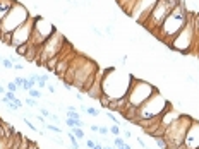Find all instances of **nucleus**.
Instances as JSON below:
<instances>
[{
  "label": "nucleus",
  "mask_w": 199,
  "mask_h": 149,
  "mask_svg": "<svg viewBox=\"0 0 199 149\" xmlns=\"http://www.w3.org/2000/svg\"><path fill=\"white\" fill-rule=\"evenodd\" d=\"M70 132H72V134L77 137V139H84V137H86V134H84L82 127H74V129H70Z\"/></svg>",
  "instance_id": "aec40b11"
},
{
  "label": "nucleus",
  "mask_w": 199,
  "mask_h": 149,
  "mask_svg": "<svg viewBox=\"0 0 199 149\" xmlns=\"http://www.w3.org/2000/svg\"><path fill=\"white\" fill-rule=\"evenodd\" d=\"M189 17H190V14L187 12V9L180 2V4L167 16V19L163 21V24L160 26V29L156 31V38H158L160 41H163L167 46H170L172 40L182 31V27L187 24Z\"/></svg>",
  "instance_id": "f257e3e1"
},
{
  "label": "nucleus",
  "mask_w": 199,
  "mask_h": 149,
  "mask_svg": "<svg viewBox=\"0 0 199 149\" xmlns=\"http://www.w3.org/2000/svg\"><path fill=\"white\" fill-rule=\"evenodd\" d=\"M108 118L112 120L113 123H118V125H120V122H118V118H117V117H113V113H108Z\"/></svg>",
  "instance_id": "4c0bfd02"
},
{
  "label": "nucleus",
  "mask_w": 199,
  "mask_h": 149,
  "mask_svg": "<svg viewBox=\"0 0 199 149\" xmlns=\"http://www.w3.org/2000/svg\"><path fill=\"white\" fill-rule=\"evenodd\" d=\"M24 123H26V125H28V127H29L33 132H38L39 136H43V132H41V130H38V129H36V125H35V123H33V122H31L29 118H24Z\"/></svg>",
  "instance_id": "bb28decb"
},
{
  "label": "nucleus",
  "mask_w": 199,
  "mask_h": 149,
  "mask_svg": "<svg viewBox=\"0 0 199 149\" xmlns=\"http://www.w3.org/2000/svg\"><path fill=\"white\" fill-rule=\"evenodd\" d=\"M28 94H29L31 98H35V100H39V98L43 96V93L39 91V89H35V88L29 89V91H28Z\"/></svg>",
  "instance_id": "5701e85b"
},
{
  "label": "nucleus",
  "mask_w": 199,
  "mask_h": 149,
  "mask_svg": "<svg viewBox=\"0 0 199 149\" xmlns=\"http://www.w3.org/2000/svg\"><path fill=\"white\" fill-rule=\"evenodd\" d=\"M5 88H7V91H10V93H17L19 91V88L16 86V82H14V81H12V82H9Z\"/></svg>",
  "instance_id": "7c9ffc66"
},
{
  "label": "nucleus",
  "mask_w": 199,
  "mask_h": 149,
  "mask_svg": "<svg viewBox=\"0 0 199 149\" xmlns=\"http://www.w3.org/2000/svg\"><path fill=\"white\" fill-rule=\"evenodd\" d=\"M137 142H139V146H141V147H144V149H148V146H146V142H144L143 139H141V137H137Z\"/></svg>",
  "instance_id": "a19ab883"
},
{
  "label": "nucleus",
  "mask_w": 199,
  "mask_h": 149,
  "mask_svg": "<svg viewBox=\"0 0 199 149\" xmlns=\"http://www.w3.org/2000/svg\"><path fill=\"white\" fill-rule=\"evenodd\" d=\"M93 149H103V146H101V142H96V146Z\"/></svg>",
  "instance_id": "de8ad7c7"
},
{
  "label": "nucleus",
  "mask_w": 199,
  "mask_h": 149,
  "mask_svg": "<svg viewBox=\"0 0 199 149\" xmlns=\"http://www.w3.org/2000/svg\"><path fill=\"white\" fill-rule=\"evenodd\" d=\"M156 91H158V89H156L153 84H149L148 81L137 79V77H134V75H132L129 91H127L126 98H127V101H129L130 106L139 108V106L143 105L146 100H149V98H151Z\"/></svg>",
  "instance_id": "39448f33"
},
{
  "label": "nucleus",
  "mask_w": 199,
  "mask_h": 149,
  "mask_svg": "<svg viewBox=\"0 0 199 149\" xmlns=\"http://www.w3.org/2000/svg\"><path fill=\"white\" fill-rule=\"evenodd\" d=\"M5 91H7V89H4V86H0V96H4Z\"/></svg>",
  "instance_id": "49530a36"
},
{
  "label": "nucleus",
  "mask_w": 199,
  "mask_h": 149,
  "mask_svg": "<svg viewBox=\"0 0 199 149\" xmlns=\"http://www.w3.org/2000/svg\"><path fill=\"white\" fill-rule=\"evenodd\" d=\"M170 103L161 96L160 91H156L149 100H146L143 105L137 108L139 111V118H155V117H160L163 111L170 108Z\"/></svg>",
  "instance_id": "9d476101"
},
{
  "label": "nucleus",
  "mask_w": 199,
  "mask_h": 149,
  "mask_svg": "<svg viewBox=\"0 0 199 149\" xmlns=\"http://www.w3.org/2000/svg\"><path fill=\"white\" fill-rule=\"evenodd\" d=\"M47 89H48V93H52V94H55V86H52V84H47Z\"/></svg>",
  "instance_id": "58836bf2"
},
{
  "label": "nucleus",
  "mask_w": 199,
  "mask_h": 149,
  "mask_svg": "<svg viewBox=\"0 0 199 149\" xmlns=\"http://www.w3.org/2000/svg\"><path fill=\"white\" fill-rule=\"evenodd\" d=\"M180 2L182 0H158L156 5L153 7V10L149 12L148 19L144 21L143 26L146 27L151 35H156V31L160 29V26L163 24V21L167 19V16H168Z\"/></svg>",
  "instance_id": "20e7f679"
},
{
  "label": "nucleus",
  "mask_w": 199,
  "mask_h": 149,
  "mask_svg": "<svg viewBox=\"0 0 199 149\" xmlns=\"http://www.w3.org/2000/svg\"><path fill=\"white\" fill-rule=\"evenodd\" d=\"M194 41H196V24H194V17L190 16L187 24L182 27V31L172 40L168 48L175 50L178 53H189L192 50V46H194Z\"/></svg>",
  "instance_id": "1a4fd4ad"
},
{
  "label": "nucleus",
  "mask_w": 199,
  "mask_h": 149,
  "mask_svg": "<svg viewBox=\"0 0 199 149\" xmlns=\"http://www.w3.org/2000/svg\"><path fill=\"white\" fill-rule=\"evenodd\" d=\"M31 17V12L28 10V7H24L22 4H14V7L10 9V12L0 21V36L5 33H14L21 24L28 21Z\"/></svg>",
  "instance_id": "0eeeda50"
},
{
  "label": "nucleus",
  "mask_w": 199,
  "mask_h": 149,
  "mask_svg": "<svg viewBox=\"0 0 199 149\" xmlns=\"http://www.w3.org/2000/svg\"><path fill=\"white\" fill-rule=\"evenodd\" d=\"M50 120H52V122H55V123H58V125H60V118H58V115H50Z\"/></svg>",
  "instance_id": "e433bc0d"
},
{
  "label": "nucleus",
  "mask_w": 199,
  "mask_h": 149,
  "mask_svg": "<svg viewBox=\"0 0 199 149\" xmlns=\"http://www.w3.org/2000/svg\"><path fill=\"white\" fill-rule=\"evenodd\" d=\"M108 132H110V129H107L105 125H100V129H98V134H100V136H107Z\"/></svg>",
  "instance_id": "72a5a7b5"
},
{
  "label": "nucleus",
  "mask_w": 199,
  "mask_h": 149,
  "mask_svg": "<svg viewBox=\"0 0 199 149\" xmlns=\"http://www.w3.org/2000/svg\"><path fill=\"white\" fill-rule=\"evenodd\" d=\"M45 127L48 129V130H52L53 134H60V125H53V123H45Z\"/></svg>",
  "instance_id": "cd10ccee"
},
{
  "label": "nucleus",
  "mask_w": 199,
  "mask_h": 149,
  "mask_svg": "<svg viewBox=\"0 0 199 149\" xmlns=\"http://www.w3.org/2000/svg\"><path fill=\"white\" fill-rule=\"evenodd\" d=\"M28 48H29V45H22V46H17V48H14V50H16V53H17V55H22V57H26Z\"/></svg>",
  "instance_id": "393cba45"
},
{
  "label": "nucleus",
  "mask_w": 199,
  "mask_h": 149,
  "mask_svg": "<svg viewBox=\"0 0 199 149\" xmlns=\"http://www.w3.org/2000/svg\"><path fill=\"white\" fill-rule=\"evenodd\" d=\"M124 144H126V140L122 139L120 136H113V142H112L113 147H122Z\"/></svg>",
  "instance_id": "412c9836"
},
{
  "label": "nucleus",
  "mask_w": 199,
  "mask_h": 149,
  "mask_svg": "<svg viewBox=\"0 0 199 149\" xmlns=\"http://www.w3.org/2000/svg\"><path fill=\"white\" fill-rule=\"evenodd\" d=\"M103 149H117V147H112V146H103Z\"/></svg>",
  "instance_id": "09e8293b"
},
{
  "label": "nucleus",
  "mask_w": 199,
  "mask_h": 149,
  "mask_svg": "<svg viewBox=\"0 0 199 149\" xmlns=\"http://www.w3.org/2000/svg\"><path fill=\"white\" fill-rule=\"evenodd\" d=\"M2 65H4L5 69H14V64H12V60H10L9 57H4V60H2Z\"/></svg>",
  "instance_id": "c756f323"
},
{
  "label": "nucleus",
  "mask_w": 199,
  "mask_h": 149,
  "mask_svg": "<svg viewBox=\"0 0 199 149\" xmlns=\"http://www.w3.org/2000/svg\"><path fill=\"white\" fill-rule=\"evenodd\" d=\"M199 147V120H192L190 127L187 129L184 149H197Z\"/></svg>",
  "instance_id": "4468645a"
},
{
  "label": "nucleus",
  "mask_w": 199,
  "mask_h": 149,
  "mask_svg": "<svg viewBox=\"0 0 199 149\" xmlns=\"http://www.w3.org/2000/svg\"><path fill=\"white\" fill-rule=\"evenodd\" d=\"M74 62H76V75H74V88H77L79 91H82L84 88V82L88 81V77L95 75L100 70L98 64L93 62L91 58H86L81 53H76L74 57Z\"/></svg>",
  "instance_id": "6e6552de"
},
{
  "label": "nucleus",
  "mask_w": 199,
  "mask_h": 149,
  "mask_svg": "<svg viewBox=\"0 0 199 149\" xmlns=\"http://www.w3.org/2000/svg\"><path fill=\"white\" fill-rule=\"evenodd\" d=\"M57 31V27L53 26L50 21H47L45 17H35V26H33V35H31V45L35 46H43V43L50 38Z\"/></svg>",
  "instance_id": "9b49d317"
},
{
  "label": "nucleus",
  "mask_w": 199,
  "mask_h": 149,
  "mask_svg": "<svg viewBox=\"0 0 199 149\" xmlns=\"http://www.w3.org/2000/svg\"><path fill=\"white\" fill-rule=\"evenodd\" d=\"M110 132H112L113 136H118V134H120V125H118V123H113L112 127H110Z\"/></svg>",
  "instance_id": "2f4dec72"
},
{
  "label": "nucleus",
  "mask_w": 199,
  "mask_h": 149,
  "mask_svg": "<svg viewBox=\"0 0 199 149\" xmlns=\"http://www.w3.org/2000/svg\"><path fill=\"white\" fill-rule=\"evenodd\" d=\"M50 139H52L53 142H55V144H58V146H64V140H62L60 137H57V136H52V137H50Z\"/></svg>",
  "instance_id": "f704fd0d"
},
{
  "label": "nucleus",
  "mask_w": 199,
  "mask_h": 149,
  "mask_svg": "<svg viewBox=\"0 0 199 149\" xmlns=\"http://www.w3.org/2000/svg\"><path fill=\"white\" fill-rule=\"evenodd\" d=\"M39 111H41V115H43V117H50V115H52L47 108H39Z\"/></svg>",
  "instance_id": "ea45409f"
},
{
  "label": "nucleus",
  "mask_w": 199,
  "mask_h": 149,
  "mask_svg": "<svg viewBox=\"0 0 199 149\" xmlns=\"http://www.w3.org/2000/svg\"><path fill=\"white\" fill-rule=\"evenodd\" d=\"M2 60H4V58H2V57H0V64H2Z\"/></svg>",
  "instance_id": "8fccbe9b"
},
{
  "label": "nucleus",
  "mask_w": 199,
  "mask_h": 149,
  "mask_svg": "<svg viewBox=\"0 0 199 149\" xmlns=\"http://www.w3.org/2000/svg\"><path fill=\"white\" fill-rule=\"evenodd\" d=\"M192 117L189 115H180L172 125L165 129V140H167V146L168 149H184V139H186V134H187V129L190 127L192 123Z\"/></svg>",
  "instance_id": "7ed1b4c3"
},
{
  "label": "nucleus",
  "mask_w": 199,
  "mask_h": 149,
  "mask_svg": "<svg viewBox=\"0 0 199 149\" xmlns=\"http://www.w3.org/2000/svg\"><path fill=\"white\" fill-rule=\"evenodd\" d=\"M67 136H69V139H70V144H72V149H79V142H77V137L74 136L72 132L69 130V134H67Z\"/></svg>",
  "instance_id": "b1692460"
},
{
  "label": "nucleus",
  "mask_w": 199,
  "mask_h": 149,
  "mask_svg": "<svg viewBox=\"0 0 199 149\" xmlns=\"http://www.w3.org/2000/svg\"><path fill=\"white\" fill-rule=\"evenodd\" d=\"M47 84H48V75H38V84L36 86L38 88H45Z\"/></svg>",
  "instance_id": "a878e982"
},
{
  "label": "nucleus",
  "mask_w": 199,
  "mask_h": 149,
  "mask_svg": "<svg viewBox=\"0 0 199 149\" xmlns=\"http://www.w3.org/2000/svg\"><path fill=\"white\" fill-rule=\"evenodd\" d=\"M130 136H132V134H130V132L129 130H124V137H127V139H129V137Z\"/></svg>",
  "instance_id": "a18cd8bd"
},
{
  "label": "nucleus",
  "mask_w": 199,
  "mask_h": 149,
  "mask_svg": "<svg viewBox=\"0 0 199 149\" xmlns=\"http://www.w3.org/2000/svg\"><path fill=\"white\" fill-rule=\"evenodd\" d=\"M101 81H103V70H98V74H96V79L93 82L89 89L86 91V96L91 98V100H100L101 94H103V86H101Z\"/></svg>",
  "instance_id": "2eb2a0df"
},
{
  "label": "nucleus",
  "mask_w": 199,
  "mask_h": 149,
  "mask_svg": "<svg viewBox=\"0 0 199 149\" xmlns=\"http://www.w3.org/2000/svg\"><path fill=\"white\" fill-rule=\"evenodd\" d=\"M65 43H67L65 36L62 35L60 31H55V33L43 43V46L39 48L38 57H36V64H38L39 67H45V64H47L48 58L58 57V53L64 50Z\"/></svg>",
  "instance_id": "423d86ee"
},
{
  "label": "nucleus",
  "mask_w": 199,
  "mask_h": 149,
  "mask_svg": "<svg viewBox=\"0 0 199 149\" xmlns=\"http://www.w3.org/2000/svg\"><path fill=\"white\" fill-rule=\"evenodd\" d=\"M130 79H132V75L122 74L120 70H117V69L103 70V81H101L103 94L110 96L112 100L124 98L127 94V91H129Z\"/></svg>",
  "instance_id": "f03ea898"
},
{
  "label": "nucleus",
  "mask_w": 199,
  "mask_h": 149,
  "mask_svg": "<svg viewBox=\"0 0 199 149\" xmlns=\"http://www.w3.org/2000/svg\"><path fill=\"white\" fill-rule=\"evenodd\" d=\"M33 26H35V17L31 16L24 24H21V26L12 33L10 46H12V48H17V46H22V45H29L31 35H33Z\"/></svg>",
  "instance_id": "f8f14e48"
},
{
  "label": "nucleus",
  "mask_w": 199,
  "mask_h": 149,
  "mask_svg": "<svg viewBox=\"0 0 199 149\" xmlns=\"http://www.w3.org/2000/svg\"><path fill=\"white\" fill-rule=\"evenodd\" d=\"M16 93H10V91H5V94L2 96V103H5V101H14L16 100Z\"/></svg>",
  "instance_id": "4be33fe9"
},
{
  "label": "nucleus",
  "mask_w": 199,
  "mask_h": 149,
  "mask_svg": "<svg viewBox=\"0 0 199 149\" xmlns=\"http://www.w3.org/2000/svg\"><path fill=\"white\" fill-rule=\"evenodd\" d=\"M86 146H88V147H89V149H93V147H95V146H96V142H95V140H93V139H86Z\"/></svg>",
  "instance_id": "c9c22d12"
},
{
  "label": "nucleus",
  "mask_w": 199,
  "mask_h": 149,
  "mask_svg": "<svg viewBox=\"0 0 199 149\" xmlns=\"http://www.w3.org/2000/svg\"><path fill=\"white\" fill-rule=\"evenodd\" d=\"M14 4H16V0H0V21L10 12Z\"/></svg>",
  "instance_id": "f3484780"
},
{
  "label": "nucleus",
  "mask_w": 199,
  "mask_h": 149,
  "mask_svg": "<svg viewBox=\"0 0 199 149\" xmlns=\"http://www.w3.org/2000/svg\"><path fill=\"white\" fill-rule=\"evenodd\" d=\"M65 125H67L69 129H74V127H84V122H82V120L70 118V117H65Z\"/></svg>",
  "instance_id": "a211bd4d"
},
{
  "label": "nucleus",
  "mask_w": 199,
  "mask_h": 149,
  "mask_svg": "<svg viewBox=\"0 0 199 149\" xmlns=\"http://www.w3.org/2000/svg\"><path fill=\"white\" fill-rule=\"evenodd\" d=\"M98 125H91V130H93V132H95V134H98Z\"/></svg>",
  "instance_id": "c03bdc74"
},
{
  "label": "nucleus",
  "mask_w": 199,
  "mask_h": 149,
  "mask_svg": "<svg viewBox=\"0 0 199 149\" xmlns=\"http://www.w3.org/2000/svg\"><path fill=\"white\" fill-rule=\"evenodd\" d=\"M14 69H16V70H22V69H24V65H21V64H16V65H14Z\"/></svg>",
  "instance_id": "37998d69"
},
{
  "label": "nucleus",
  "mask_w": 199,
  "mask_h": 149,
  "mask_svg": "<svg viewBox=\"0 0 199 149\" xmlns=\"http://www.w3.org/2000/svg\"><path fill=\"white\" fill-rule=\"evenodd\" d=\"M156 2H158V0H137V4L134 5V9L130 12V17L143 26L144 21H146L148 16H149V12H151L153 7L156 5Z\"/></svg>",
  "instance_id": "ddd939ff"
},
{
  "label": "nucleus",
  "mask_w": 199,
  "mask_h": 149,
  "mask_svg": "<svg viewBox=\"0 0 199 149\" xmlns=\"http://www.w3.org/2000/svg\"><path fill=\"white\" fill-rule=\"evenodd\" d=\"M9 58H10V60H12V64H14V65L17 64V58H16V55H9Z\"/></svg>",
  "instance_id": "79ce46f5"
},
{
  "label": "nucleus",
  "mask_w": 199,
  "mask_h": 149,
  "mask_svg": "<svg viewBox=\"0 0 199 149\" xmlns=\"http://www.w3.org/2000/svg\"><path fill=\"white\" fill-rule=\"evenodd\" d=\"M115 2H117V5L127 14V16H130V12H132V9H134V5L137 4V0H115Z\"/></svg>",
  "instance_id": "dca6fc26"
},
{
  "label": "nucleus",
  "mask_w": 199,
  "mask_h": 149,
  "mask_svg": "<svg viewBox=\"0 0 199 149\" xmlns=\"http://www.w3.org/2000/svg\"><path fill=\"white\" fill-rule=\"evenodd\" d=\"M24 81H26V77H16V79H14V82H16V86H17L19 89H22V86H24Z\"/></svg>",
  "instance_id": "473e14b6"
},
{
  "label": "nucleus",
  "mask_w": 199,
  "mask_h": 149,
  "mask_svg": "<svg viewBox=\"0 0 199 149\" xmlns=\"http://www.w3.org/2000/svg\"><path fill=\"white\" fill-rule=\"evenodd\" d=\"M81 110L84 111V113H88V115H93V117H100V110H96V108H91V106L81 105Z\"/></svg>",
  "instance_id": "6ab92c4d"
},
{
  "label": "nucleus",
  "mask_w": 199,
  "mask_h": 149,
  "mask_svg": "<svg viewBox=\"0 0 199 149\" xmlns=\"http://www.w3.org/2000/svg\"><path fill=\"white\" fill-rule=\"evenodd\" d=\"M24 103H26L28 106H31V108H36V106H38V100H35V98H31V96H28L26 100H24Z\"/></svg>",
  "instance_id": "c85d7f7f"
}]
</instances>
